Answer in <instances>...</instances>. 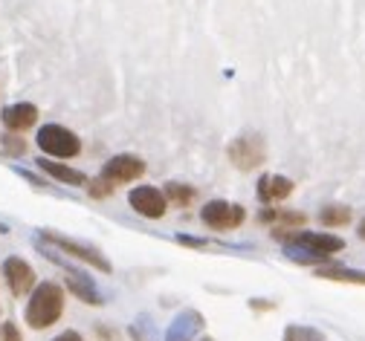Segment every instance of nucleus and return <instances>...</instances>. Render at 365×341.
<instances>
[{"mask_svg":"<svg viewBox=\"0 0 365 341\" xmlns=\"http://www.w3.org/2000/svg\"><path fill=\"white\" fill-rule=\"evenodd\" d=\"M342 249H345V240L336 234H325V231H293V237L284 243V252L302 263L328 261L331 255Z\"/></svg>","mask_w":365,"mask_h":341,"instance_id":"obj_1","label":"nucleus"},{"mask_svg":"<svg viewBox=\"0 0 365 341\" xmlns=\"http://www.w3.org/2000/svg\"><path fill=\"white\" fill-rule=\"evenodd\" d=\"M64 313V289L58 283H41L32 289V298L26 304V324L35 327V330H47L53 327Z\"/></svg>","mask_w":365,"mask_h":341,"instance_id":"obj_2","label":"nucleus"},{"mask_svg":"<svg viewBox=\"0 0 365 341\" xmlns=\"http://www.w3.org/2000/svg\"><path fill=\"white\" fill-rule=\"evenodd\" d=\"M38 148L43 154H50V157H58V159H73L78 157L81 151V142L73 130H67L64 125H43L38 130Z\"/></svg>","mask_w":365,"mask_h":341,"instance_id":"obj_3","label":"nucleus"},{"mask_svg":"<svg viewBox=\"0 0 365 341\" xmlns=\"http://www.w3.org/2000/svg\"><path fill=\"white\" fill-rule=\"evenodd\" d=\"M226 154H230L232 165L241 168V171H252L258 165H264L267 159V145L258 133H244L238 139L230 142V148H226Z\"/></svg>","mask_w":365,"mask_h":341,"instance_id":"obj_4","label":"nucleus"},{"mask_svg":"<svg viewBox=\"0 0 365 341\" xmlns=\"http://www.w3.org/2000/svg\"><path fill=\"white\" fill-rule=\"evenodd\" d=\"M200 217H203V223H206L212 231H232V229H238V226L244 223L247 214H244V209H241L238 203L212 200V203L203 206Z\"/></svg>","mask_w":365,"mask_h":341,"instance_id":"obj_5","label":"nucleus"},{"mask_svg":"<svg viewBox=\"0 0 365 341\" xmlns=\"http://www.w3.org/2000/svg\"><path fill=\"white\" fill-rule=\"evenodd\" d=\"M128 203L136 214H143L148 220H160L165 214V206H168L165 194H160V188H154V185H136L128 194Z\"/></svg>","mask_w":365,"mask_h":341,"instance_id":"obj_6","label":"nucleus"},{"mask_svg":"<svg viewBox=\"0 0 365 341\" xmlns=\"http://www.w3.org/2000/svg\"><path fill=\"white\" fill-rule=\"evenodd\" d=\"M43 240L53 243V246H58L61 252L78 258L81 263H90V266L99 269V272H110V263H108V261L102 258V252L93 249V246H84V243H78V240H70V237H61V234H53V231H43Z\"/></svg>","mask_w":365,"mask_h":341,"instance_id":"obj_7","label":"nucleus"},{"mask_svg":"<svg viewBox=\"0 0 365 341\" xmlns=\"http://www.w3.org/2000/svg\"><path fill=\"white\" fill-rule=\"evenodd\" d=\"M143 174H145V162L140 157L119 154V157H113V159L105 162V168H102L99 177H105L110 185H122V182H133L136 177H143Z\"/></svg>","mask_w":365,"mask_h":341,"instance_id":"obj_8","label":"nucleus"},{"mask_svg":"<svg viewBox=\"0 0 365 341\" xmlns=\"http://www.w3.org/2000/svg\"><path fill=\"white\" fill-rule=\"evenodd\" d=\"M4 278H6V286L12 289V295H18V298L32 292V286H35V269L24 258H6Z\"/></svg>","mask_w":365,"mask_h":341,"instance_id":"obj_9","label":"nucleus"},{"mask_svg":"<svg viewBox=\"0 0 365 341\" xmlns=\"http://www.w3.org/2000/svg\"><path fill=\"white\" fill-rule=\"evenodd\" d=\"M0 119H4L6 130L21 133V130H26V127H32V125L38 122V107H35V105H29V102H18V105L4 107Z\"/></svg>","mask_w":365,"mask_h":341,"instance_id":"obj_10","label":"nucleus"},{"mask_svg":"<svg viewBox=\"0 0 365 341\" xmlns=\"http://www.w3.org/2000/svg\"><path fill=\"white\" fill-rule=\"evenodd\" d=\"M290 194H293V179H287V177L267 174L258 179V197L264 203H279V200L290 197Z\"/></svg>","mask_w":365,"mask_h":341,"instance_id":"obj_11","label":"nucleus"},{"mask_svg":"<svg viewBox=\"0 0 365 341\" xmlns=\"http://www.w3.org/2000/svg\"><path fill=\"white\" fill-rule=\"evenodd\" d=\"M64 272H67V286L76 292V295H78L84 304H93V307L105 304V301H102V292L96 289V283L90 280V278H84L81 272H76V269H67V266H64Z\"/></svg>","mask_w":365,"mask_h":341,"instance_id":"obj_12","label":"nucleus"},{"mask_svg":"<svg viewBox=\"0 0 365 341\" xmlns=\"http://www.w3.org/2000/svg\"><path fill=\"white\" fill-rule=\"evenodd\" d=\"M38 168L43 171V174H50L53 179H58V182H64V185H87V177L81 174V171H76V168H70V165H61V162H50V159H38Z\"/></svg>","mask_w":365,"mask_h":341,"instance_id":"obj_13","label":"nucleus"},{"mask_svg":"<svg viewBox=\"0 0 365 341\" xmlns=\"http://www.w3.org/2000/svg\"><path fill=\"white\" fill-rule=\"evenodd\" d=\"M261 220L272 223V229H299V226H304V214L290 211V209H264Z\"/></svg>","mask_w":365,"mask_h":341,"instance_id":"obj_14","label":"nucleus"},{"mask_svg":"<svg viewBox=\"0 0 365 341\" xmlns=\"http://www.w3.org/2000/svg\"><path fill=\"white\" fill-rule=\"evenodd\" d=\"M200 324H203V318L197 313H182L174 321V327L168 332V341H192V335L200 330Z\"/></svg>","mask_w":365,"mask_h":341,"instance_id":"obj_15","label":"nucleus"},{"mask_svg":"<svg viewBox=\"0 0 365 341\" xmlns=\"http://www.w3.org/2000/svg\"><path fill=\"white\" fill-rule=\"evenodd\" d=\"M319 220H322V226H328V229L348 226L351 223V209L348 206H328V209L319 211Z\"/></svg>","mask_w":365,"mask_h":341,"instance_id":"obj_16","label":"nucleus"},{"mask_svg":"<svg viewBox=\"0 0 365 341\" xmlns=\"http://www.w3.org/2000/svg\"><path fill=\"white\" fill-rule=\"evenodd\" d=\"M165 200L174 203L177 209H186L195 200V188L192 185H180V182H168L165 185Z\"/></svg>","mask_w":365,"mask_h":341,"instance_id":"obj_17","label":"nucleus"},{"mask_svg":"<svg viewBox=\"0 0 365 341\" xmlns=\"http://www.w3.org/2000/svg\"><path fill=\"white\" fill-rule=\"evenodd\" d=\"M282 341H328V338L319 332V330L307 327V324H290L284 330V338Z\"/></svg>","mask_w":365,"mask_h":341,"instance_id":"obj_18","label":"nucleus"},{"mask_svg":"<svg viewBox=\"0 0 365 341\" xmlns=\"http://www.w3.org/2000/svg\"><path fill=\"white\" fill-rule=\"evenodd\" d=\"M319 278H328V280H348V283H365V272H354V269H342V266H328V269H319Z\"/></svg>","mask_w":365,"mask_h":341,"instance_id":"obj_19","label":"nucleus"},{"mask_svg":"<svg viewBox=\"0 0 365 341\" xmlns=\"http://www.w3.org/2000/svg\"><path fill=\"white\" fill-rule=\"evenodd\" d=\"M90 197H108V194H113L116 185H110L105 177H96V179H90Z\"/></svg>","mask_w":365,"mask_h":341,"instance_id":"obj_20","label":"nucleus"},{"mask_svg":"<svg viewBox=\"0 0 365 341\" xmlns=\"http://www.w3.org/2000/svg\"><path fill=\"white\" fill-rule=\"evenodd\" d=\"M4 148L12 154V157H21L24 151H26V145H24V139H18V136H4Z\"/></svg>","mask_w":365,"mask_h":341,"instance_id":"obj_21","label":"nucleus"},{"mask_svg":"<svg viewBox=\"0 0 365 341\" xmlns=\"http://www.w3.org/2000/svg\"><path fill=\"white\" fill-rule=\"evenodd\" d=\"M0 341H24V338H21V330L12 321H4L0 324Z\"/></svg>","mask_w":365,"mask_h":341,"instance_id":"obj_22","label":"nucleus"},{"mask_svg":"<svg viewBox=\"0 0 365 341\" xmlns=\"http://www.w3.org/2000/svg\"><path fill=\"white\" fill-rule=\"evenodd\" d=\"M53 341H84V338H81L76 330H67V332H61V335H58V338H53Z\"/></svg>","mask_w":365,"mask_h":341,"instance_id":"obj_23","label":"nucleus"},{"mask_svg":"<svg viewBox=\"0 0 365 341\" xmlns=\"http://www.w3.org/2000/svg\"><path fill=\"white\" fill-rule=\"evenodd\" d=\"M356 234H359V237H362V240H365V220H362V223H359V229H356Z\"/></svg>","mask_w":365,"mask_h":341,"instance_id":"obj_24","label":"nucleus"},{"mask_svg":"<svg viewBox=\"0 0 365 341\" xmlns=\"http://www.w3.org/2000/svg\"><path fill=\"white\" fill-rule=\"evenodd\" d=\"M6 231H9V229H6V226H4V223H0V234H6Z\"/></svg>","mask_w":365,"mask_h":341,"instance_id":"obj_25","label":"nucleus"}]
</instances>
